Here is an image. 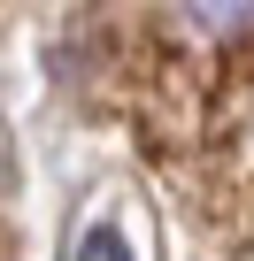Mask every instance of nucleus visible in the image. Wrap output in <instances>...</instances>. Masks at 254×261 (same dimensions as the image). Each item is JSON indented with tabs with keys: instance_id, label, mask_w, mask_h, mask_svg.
<instances>
[{
	"instance_id": "f257e3e1",
	"label": "nucleus",
	"mask_w": 254,
	"mask_h": 261,
	"mask_svg": "<svg viewBox=\"0 0 254 261\" xmlns=\"http://www.w3.org/2000/svg\"><path fill=\"white\" fill-rule=\"evenodd\" d=\"M131 115H139V130H147V146L185 154V146L200 139V77H193V62H185V54H170V46H154V54H147V77H139Z\"/></svg>"
},
{
	"instance_id": "f03ea898",
	"label": "nucleus",
	"mask_w": 254,
	"mask_h": 261,
	"mask_svg": "<svg viewBox=\"0 0 254 261\" xmlns=\"http://www.w3.org/2000/svg\"><path fill=\"white\" fill-rule=\"evenodd\" d=\"M77 261H131V238H123V223H93L77 238Z\"/></svg>"
},
{
	"instance_id": "7ed1b4c3",
	"label": "nucleus",
	"mask_w": 254,
	"mask_h": 261,
	"mask_svg": "<svg viewBox=\"0 0 254 261\" xmlns=\"http://www.w3.org/2000/svg\"><path fill=\"white\" fill-rule=\"evenodd\" d=\"M0 261H16V246H8V238H0Z\"/></svg>"
}]
</instances>
